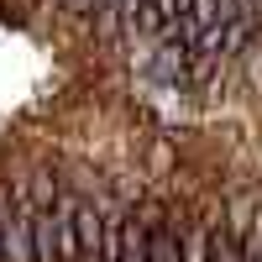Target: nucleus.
Listing matches in <instances>:
<instances>
[{
	"label": "nucleus",
	"mask_w": 262,
	"mask_h": 262,
	"mask_svg": "<svg viewBox=\"0 0 262 262\" xmlns=\"http://www.w3.org/2000/svg\"><path fill=\"white\" fill-rule=\"evenodd\" d=\"M242 262H262V221H252V231L242 236Z\"/></svg>",
	"instance_id": "nucleus-7"
},
{
	"label": "nucleus",
	"mask_w": 262,
	"mask_h": 262,
	"mask_svg": "<svg viewBox=\"0 0 262 262\" xmlns=\"http://www.w3.org/2000/svg\"><path fill=\"white\" fill-rule=\"evenodd\" d=\"M184 262H210V221L184 215Z\"/></svg>",
	"instance_id": "nucleus-6"
},
{
	"label": "nucleus",
	"mask_w": 262,
	"mask_h": 262,
	"mask_svg": "<svg viewBox=\"0 0 262 262\" xmlns=\"http://www.w3.org/2000/svg\"><path fill=\"white\" fill-rule=\"evenodd\" d=\"M152 221V262H184V215H173L168 205H147Z\"/></svg>",
	"instance_id": "nucleus-1"
},
{
	"label": "nucleus",
	"mask_w": 262,
	"mask_h": 262,
	"mask_svg": "<svg viewBox=\"0 0 262 262\" xmlns=\"http://www.w3.org/2000/svg\"><path fill=\"white\" fill-rule=\"evenodd\" d=\"M210 262H242V236L226 221H210Z\"/></svg>",
	"instance_id": "nucleus-5"
},
{
	"label": "nucleus",
	"mask_w": 262,
	"mask_h": 262,
	"mask_svg": "<svg viewBox=\"0 0 262 262\" xmlns=\"http://www.w3.org/2000/svg\"><path fill=\"white\" fill-rule=\"evenodd\" d=\"M53 262H79V194L53 200Z\"/></svg>",
	"instance_id": "nucleus-2"
},
{
	"label": "nucleus",
	"mask_w": 262,
	"mask_h": 262,
	"mask_svg": "<svg viewBox=\"0 0 262 262\" xmlns=\"http://www.w3.org/2000/svg\"><path fill=\"white\" fill-rule=\"evenodd\" d=\"M121 262H152V221L147 210L121 215Z\"/></svg>",
	"instance_id": "nucleus-3"
},
{
	"label": "nucleus",
	"mask_w": 262,
	"mask_h": 262,
	"mask_svg": "<svg viewBox=\"0 0 262 262\" xmlns=\"http://www.w3.org/2000/svg\"><path fill=\"white\" fill-rule=\"evenodd\" d=\"M105 247V210L95 200H79V262H100Z\"/></svg>",
	"instance_id": "nucleus-4"
}]
</instances>
